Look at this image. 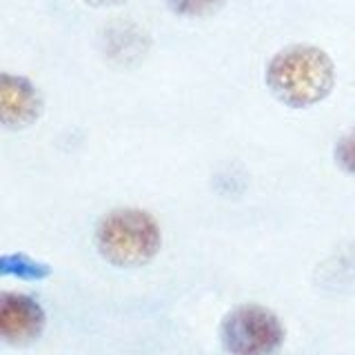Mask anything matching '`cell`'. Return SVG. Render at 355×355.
<instances>
[{
  "label": "cell",
  "mask_w": 355,
  "mask_h": 355,
  "mask_svg": "<svg viewBox=\"0 0 355 355\" xmlns=\"http://www.w3.org/2000/svg\"><path fill=\"white\" fill-rule=\"evenodd\" d=\"M227 0H166V5L178 16L184 18H202L216 14L218 9L225 7Z\"/></svg>",
  "instance_id": "8992f818"
},
{
  "label": "cell",
  "mask_w": 355,
  "mask_h": 355,
  "mask_svg": "<svg viewBox=\"0 0 355 355\" xmlns=\"http://www.w3.org/2000/svg\"><path fill=\"white\" fill-rule=\"evenodd\" d=\"M98 253L114 266L149 264L162 247V229L149 211L120 207L105 214L96 227Z\"/></svg>",
  "instance_id": "7a4b0ae2"
},
{
  "label": "cell",
  "mask_w": 355,
  "mask_h": 355,
  "mask_svg": "<svg viewBox=\"0 0 355 355\" xmlns=\"http://www.w3.org/2000/svg\"><path fill=\"white\" fill-rule=\"evenodd\" d=\"M87 5L92 7H116V5H125L129 0H85Z\"/></svg>",
  "instance_id": "ba28073f"
},
{
  "label": "cell",
  "mask_w": 355,
  "mask_h": 355,
  "mask_svg": "<svg viewBox=\"0 0 355 355\" xmlns=\"http://www.w3.org/2000/svg\"><path fill=\"white\" fill-rule=\"evenodd\" d=\"M264 80L277 103L291 109H309L331 96L336 87V64L324 49L297 42L273 55L266 64Z\"/></svg>",
  "instance_id": "6da1fadb"
},
{
  "label": "cell",
  "mask_w": 355,
  "mask_h": 355,
  "mask_svg": "<svg viewBox=\"0 0 355 355\" xmlns=\"http://www.w3.org/2000/svg\"><path fill=\"white\" fill-rule=\"evenodd\" d=\"M42 114V96L29 78L5 71L0 76V122L7 129H27Z\"/></svg>",
  "instance_id": "5b68a950"
},
{
  "label": "cell",
  "mask_w": 355,
  "mask_h": 355,
  "mask_svg": "<svg viewBox=\"0 0 355 355\" xmlns=\"http://www.w3.org/2000/svg\"><path fill=\"white\" fill-rule=\"evenodd\" d=\"M286 331L271 309L240 304L220 324V340L229 355H273L284 344Z\"/></svg>",
  "instance_id": "3957f363"
},
{
  "label": "cell",
  "mask_w": 355,
  "mask_h": 355,
  "mask_svg": "<svg viewBox=\"0 0 355 355\" xmlns=\"http://www.w3.org/2000/svg\"><path fill=\"white\" fill-rule=\"evenodd\" d=\"M44 322V309L31 295L16 291H5L0 295V338L7 344L25 347L38 340Z\"/></svg>",
  "instance_id": "277c9868"
},
{
  "label": "cell",
  "mask_w": 355,
  "mask_h": 355,
  "mask_svg": "<svg viewBox=\"0 0 355 355\" xmlns=\"http://www.w3.org/2000/svg\"><path fill=\"white\" fill-rule=\"evenodd\" d=\"M333 160H336V164L344 173L355 178V127L344 133V136L336 142Z\"/></svg>",
  "instance_id": "52a82bcc"
}]
</instances>
